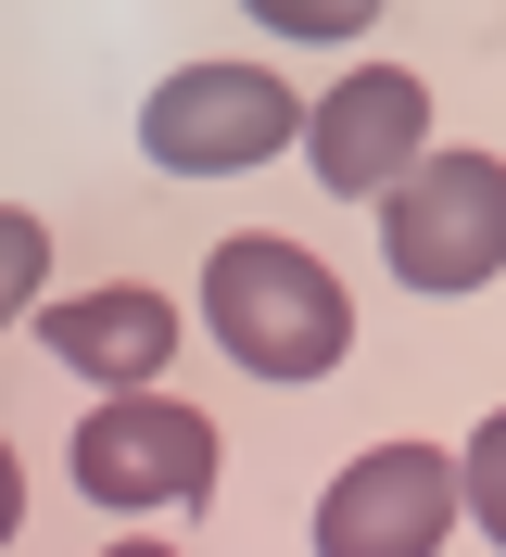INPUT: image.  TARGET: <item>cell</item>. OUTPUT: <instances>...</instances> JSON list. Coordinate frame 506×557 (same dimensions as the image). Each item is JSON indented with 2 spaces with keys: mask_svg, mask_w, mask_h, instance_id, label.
Instances as JSON below:
<instances>
[{
  "mask_svg": "<svg viewBox=\"0 0 506 557\" xmlns=\"http://www.w3.org/2000/svg\"><path fill=\"white\" fill-rule=\"evenodd\" d=\"M202 330H215L254 381H330L342 355H355V292H342L304 242L240 228V242L202 253Z\"/></svg>",
  "mask_w": 506,
  "mask_h": 557,
  "instance_id": "obj_1",
  "label": "cell"
},
{
  "mask_svg": "<svg viewBox=\"0 0 506 557\" xmlns=\"http://www.w3.org/2000/svg\"><path fill=\"white\" fill-rule=\"evenodd\" d=\"M380 267L431 305L481 292L506 267V152H418L380 190Z\"/></svg>",
  "mask_w": 506,
  "mask_h": 557,
  "instance_id": "obj_2",
  "label": "cell"
},
{
  "mask_svg": "<svg viewBox=\"0 0 506 557\" xmlns=\"http://www.w3.org/2000/svg\"><path fill=\"white\" fill-rule=\"evenodd\" d=\"M64 469H76V494H89V507H114V520L202 507V494H215V418L177 406V393H114V406L76 418Z\"/></svg>",
  "mask_w": 506,
  "mask_h": 557,
  "instance_id": "obj_3",
  "label": "cell"
},
{
  "mask_svg": "<svg viewBox=\"0 0 506 557\" xmlns=\"http://www.w3.org/2000/svg\"><path fill=\"white\" fill-rule=\"evenodd\" d=\"M304 139V102L267 64H177L152 102H139V152L165 177H254L267 152Z\"/></svg>",
  "mask_w": 506,
  "mask_h": 557,
  "instance_id": "obj_4",
  "label": "cell"
},
{
  "mask_svg": "<svg viewBox=\"0 0 506 557\" xmlns=\"http://www.w3.org/2000/svg\"><path fill=\"white\" fill-rule=\"evenodd\" d=\"M456 532V456L443 444H368L317 494V557H431Z\"/></svg>",
  "mask_w": 506,
  "mask_h": 557,
  "instance_id": "obj_5",
  "label": "cell"
},
{
  "mask_svg": "<svg viewBox=\"0 0 506 557\" xmlns=\"http://www.w3.org/2000/svg\"><path fill=\"white\" fill-rule=\"evenodd\" d=\"M304 152H317V177H330L342 203H355V190H393V177L431 152V89L405 64H355L330 102H304Z\"/></svg>",
  "mask_w": 506,
  "mask_h": 557,
  "instance_id": "obj_6",
  "label": "cell"
},
{
  "mask_svg": "<svg viewBox=\"0 0 506 557\" xmlns=\"http://www.w3.org/2000/svg\"><path fill=\"white\" fill-rule=\"evenodd\" d=\"M38 330H51V355H64L76 381H101V393H165L177 305L152 292V278H101V292H76V305H38Z\"/></svg>",
  "mask_w": 506,
  "mask_h": 557,
  "instance_id": "obj_7",
  "label": "cell"
},
{
  "mask_svg": "<svg viewBox=\"0 0 506 557\" xmlns=\"http://www.w3.org/2000/svg\"><path fill=\"white\" fill-rule=\"evenodd\" d=\"M456 520L481 532V545L506 557V406L469 431V456H456Z\"/></svg>",
  "mask_w": 506,
  "mask_h": 557,
  "instance_id": "obj_8",
  "label": "cell"
},
{
  "mask_svg": "<svg viewBox=\"0 0 506 557\" xmlns=\"http://www.w3.org/2000/svg\"><path fill=\"white\" fill-rule=\"evenodd\" d=\"M38 278H51V215H26V203H0V330L38 305Z\"/></svg>",
  "mask_w": 506,
  "mask_h": 557,
  "instance_id": "obj_9",
  "label": "cell"
},
{
  "mask_svg": "<svg viewBox=\"0 0 506 557\" xmlns=\"http://www.w3.org/2000/svg\"><path fill=\"white\" fill-rule=\"evenodd\" d=\"M26 532V469H13V444H0V545Z\"/></svg>",
  "mask_w": 506,
  "mask_h": 557,
  "instance_id": "obj_10",
  "label": "cell"
},
{
  "mask_svg": "<svg viewBox=\"0 0 506 557\" xmlns=\"http://www.w3.org/2000/svg\"><path fill=\"white\" fill-rule=\"evenodd\" d=\"M101 557H177V545H152V532H127V545H101Z\"/></svg>",
  "mask_w": 506,
  "mask_h": 557,
  "instance_id": "obj_11",
  "label": "cell"
}]
</instances>
